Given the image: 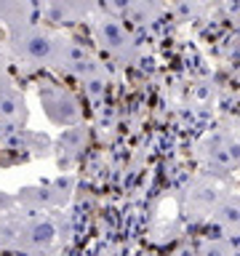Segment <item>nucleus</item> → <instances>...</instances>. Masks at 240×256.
Returning <instances> with one entry per match:
<instances>
[{
  "mask_svg": "<svg viewBox=\"0 0 240 256\" xmlns=\"http://www.w3.org/2000/svg\"><path fill=\"white\" fill-rule=\"evenodd\" d=\"M88 144V126L78 123L70 128H62L59 139L54 144V155H56V166L62 171H72L78 166V160L83 158V150Z\"/></svg>",
  "mask_w": 240,
  "mask_h": 256,
  "instance_id": "obj_8",
  "label": "nucleus"
},
{
  "mask_svg": "<svg viewBox=\"0 0 240 256\" xmlns=\"http://www.w3.org/2000/svg\"><path fill=\"white\" fill-rule=\"evenodd\" d=\"M59 43L62 38L43 30L35 22L19 24L8 30V48L19 62L32 67H59Z\"/></svg>",
  "mask_w": 240,
  "mask_h": 256,
  "instance_id": "obj_1",
  "label": "nucleus"
},
{
  "mask_svg": "<svg viewBox=\"0 0 240 256\" xmlns=\"http://www.w3.org/2000/svg\"><path fill=\"white\" fill-rule=\"evenodd\" d=\"M72 192H75V176L64 174V176H56L51 182L22 187L14 198H16V206L24 208L27 214H40V211H51V208L67 206Z\"/></svg>",
  "mask_w": 240,
  "mask_h": 256,
  "instance_id": "obj_3",
  "label": "nucleus"
},
{
  "mask_svg": "<svg viewBox=\"0 0 240 256\" xmlns=\"http://www.w3.org/2000/svg\"><path fill=\"white\" fill-rule=\"evenodd\" d=\"M3 64H6V48L0 46V72H3Z\"/></svg>",
  "mask_w": 240,
  "mask_h": 256,
  "instance_id": "obj_16",
  "label": "nucleus"
},
{
  "mask_svg": "<svg viewBox=\"0 0 240 256\" xmlns=\"http://www.w3.org/2000/svg\"><path fill=\"white\" fill-rule=\"evenodd\" d=\"M6 254H14L16 256V238H14L11 219L0 222V256H6Z\"/></svg>",
  "mask_w": 240,
  "mask_h": 256,
  "instance_id": "obj_15",
  "label": "nucleus"
},
{
  "mask_svg": "<svg viewBox=\"0 0 240 256\" xmlns=\"http://www.w3.org/2000/svg\"><path fill=\"white\" fill-rule=\"evenodd\" d=\"M182 256H195V248H192V251H190V254H182Z\"/></svg>",
  "mask_w": 240,
  "mask_h": 256,
  "instance_id": "obj_17",
  "label": "nucleus"
},
{
  "mask_svg": "<svg viewBox=\"0 0 240 256\" xmlns=\"http://www.w3.org/2000/svg\"><path fill=\"white\" fill-rule=\"evenodd\" d=\"M222 198V190L216 179H206V176H198L195 182H190L187 195H184V208H187V216L195 222H208L216 200Z\"/></svg>",
  "mask_w": 240,
  "mask_h": 256,
  "instance_id": "obj_7",
  "label": "nucleus"
},
{
  "mask_svg": "<svg viewBox=\"0 0 240 256\" xmlns=\"http://www.w3.org/2000/svg\"><path fill=\"white\" fill-rule=\"evenodd\" d=\"M83 83V91L91 102H99L104 99V94H107V86H110V75L107 72H99V75H91L86 80H80Z\"/></svg>",
  "mask_w": 240,
  "mask_h": 256,
  "instance_id": "obj_14",
  "label": "nucleus"
},
{
  "mask_svg": "<svg viewBox=\"0 0 240 256\" xmlns=\"http://www.w3.org/2000/svg\"><path fill=\"white\" fill-rule=\"evenodd\" d=\"M38 102L43 107V115L48 118V123L56 128H70L83 120V104L70 88H64L51 80H40L38 83Z\"/></svg>",
  "mask_w": 240,
  "mask_h": 256,
  "instance_id": "obj_2",
  "label": "nucleus"
},
{
  "mask_svg": "<svg viewBox=\"0 0 240 256\" xmlns=\"http://www.w3.org/2000/svg\"><path fill=\"white\" fill-rule=\"evenodd\" d=\"M208 222L216 227V232L230 240L240 238V192H222L216 200Z\"/></svg>",
  "mask_w": 240,
  "mask_h": 256,
  "instance_id": "obj_9",
  "label": "nucleus"
},
{
  "mask_svg": "<svg viewBox=\"0 0 240 256\" xmlns=\"http://www.w3.org/2000/svg\"><path fill=\"white\" fill-rule=\"evenodd\" d=\"M0 22L6 24V30L32 22V3L30 0H0Z\"/></svg>",
  "mask_w": 240,
  "mask_h": 256,
  "instance_id": "obj_12",
  "label": "nucleus"
},
{
  "mask_svg": "<svg viewBox=\"0 0 240 256\" xmlns=\"http://www.w3.org/2000/svg\"><path fill=\"white\" fill-rule=\"evenodd\" d=\"M94 35H96V43L120 64H131L136 59V40L131 38V32L123 27V22L118 16L99 14L94 24Z\"/></svg>",
  "mask_w": 240,
  "mask_h": 256,
  "instance_id": "obj_6",
  "label": "nucleus"
},
{
  "mask_svg": "<svg viewBox=\"0 0 240 256\" xmlns=\"http://www.w3.org/2000/svg\"><path fill=\"white\" fill-rule=\"evenodd\" d=\"M11 227L16 238V256H46L59 238L56 224L40 214L11 219Z\"/></svg>",
  "mask_w": 240,
  "mask_h": 256,
  "instance_id": "obj_5",
  "label": "nucleus"
},
{
  "mask_svg": "<svg viewBox=\"0 0 240 256\" xmlns=\"http://www.w3.org/2000/svg\"><path fill=\"white\" fill-rule=\"evenodd\" d=\"M99 8H104V0H46L48 19L62 24H75L80 19H88Z\"/></svg>",
  "mask_w": 240,
  "mask_h": 256,
  "instance_id": "obj_11",
  "label": "nucleus"
},
{
  "mask_svg": "<svg viewBox=\"0 0 240 256\" xmlns=\"http://www.w3.org/2000/svg\"><path fill=\"white\" fill-rule=\"evenodd\" d=\"M198 160L211 179H224L240 168V139L230 131H216L200 144Z\"/></svg>",
  "mask_w": 240,
  "mask_h": 256,
  "instance_id": "obj_4",
  "label": "nucleus"
},
{
  "mask_svg": "<svg viewBox=\"0 0 240 256\" xmlns=\"http://www.w3.org/2000/svg\"><path fill=\"white\" fill-rule=\"evenodd\" d=\"M27 102L19 86H14V80H8L0 72V123L11 126H24L27 123Z\"/></svg>",
  "mask_w": 240,
  "mask_h": 256,
  "instance_id": "obj_10",
  "label": "nucleus"
},
{
  "mask_svg": "<svg viewBox=\"0 0 240 256\" xmlns=\"http://www.w3.org/2000/svg\"><path fill=\"white\" fill-rule=\"evenodd\" d=\"M195 256H235V243L224 235L203 238L195 246Z\"/></svg>",
  "mask_w": 240,
  "mask_h": 256,
  "instance_id": "obj_13",
  "label": "nucleus"
}]
</instances>
